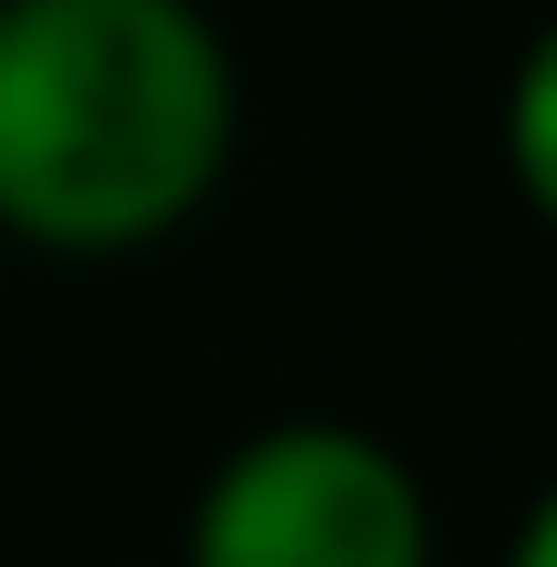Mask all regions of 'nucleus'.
Listing matches in <instances>:
<instances>
[{
	"label": "nucleus",
	"instance_id": "nucleus-3",
	"mask_svg": "<svg viewBox=\"0 0 557 567\" xmlns=\"http://www.w3.org/2000/svg\"><path fill=\"white\" fill-rule=\"evenodd\" d=\"M505 158H516L526 200L557 221V32H537V53H526V74H516V105H505Z\"/></svg>",
	"mask_w": 557,
	"mask_h": 567
},
{
	"label": "nucleus",
	"instance_id": "nucleus-2",
	"mask_svg": "<svg viewBox=\"0 0 557 567\" xmlns=\"http://www.w3.org/2000/svg\"><path fill=\"white\" fill-rule=\"evenodd\" d=\"M189 567H432V515L400 452L337 421H285L200 494Z\"/></svg>",
	"mask_w": 557,
	"mask_h": 567
},
{
	"label": "nucleus",
	"instance_id": "nucleus-4",
	"mask_svg": "<svg viewBox=\"0 0 557 567\" xmlns=\"http://www.w3.org/2000/svg\"><path fill=\"white\" fill-rule=\"evenodd\" d=\"M505 567H557V484L537 494V515H526V536H516V557Z\"/></svg>",
	"mask_w": 557,
	"mask_h": 567
},
{
	"label": "nucleus",
	"instance_id": "nucleus-1",
	"mask_svg": "<svg viewBox=\"0 0 557 567\" xmlns=\"http://www.w3.org/2000/svg\"><path fill=\"white\" fill-rule=\"evenodd\" d=\"M231 147V63L179 0L0 11V221L63 252L147 243Z\"/></svg>",
	"mask_w": 557,
	"mask_h": 567
}]
</instances>
